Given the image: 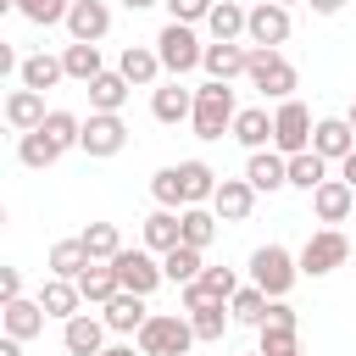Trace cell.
I'll use <instances>...</instances> for the list:
<instances>
[{
	"instance_id": "cell-1",
	"label": "cell",
	"mask_w": 356,
	"mask_h": 356,
	"mask_svg": "<svg viewBox=\"0 0 356 356\" xmlns=\"http://www.w3.org/2000/svg\"><path fill=\"white\" fill-rule=\"evenodd\" d=\"M234 117H239L234 89L217 83V78H206V83L195 89V117H189L195 139H222V134H234Z\"/></svg>"
},
{
	"instance_id": "cell-2",
	"label": "cell",
	"mask_w": 356,
	"mask_h": 356,
	"mask_svg": "<svg viewBox=\"0 0 356 356\" xmlns=\"http://www.w3.org/2000/svg\"><path fill=\"white\" fill-rule=\"evenodd\" d=\"M295 278H300V256H289L284 245H256V256H250V284L256 289H267L273 300H284L295 289Z\"/></svg>"
},
{
	"instance_id": "cell-3",
	"label": "cell",
	"mask_w": 356,
	"mask_h": 356,
	"mask_svg": "<svg viewBox=\"0 0 356 356\" xmlns=\"http://www.w3.org/2000/svg\"><path fill=\"white\" fill-rule=\"evenodd\" d=\"M134 339H139V356H184L195 345V323L172 317V312H150V323Z\"/></svg>"
},
{
	"instance_id": "cell-4",
	"label": "cell",
	"mask_w": 356,
	"mask_h": 356,
	"mask_svg": "<svg viewBox=\"0 0 356 356\" xmlns=\"http://www.w3.org/2000/svg\"><path fill=\"white\" fill-rule=\"evenodd\" d=\"M245 78H250L267 100H289L295 83H300V72L284 61V50H267V44H250V67H245Z\"/></svg>"
},
{
	"instance_id": "cell-5",
	"label": "cell",
	"mask_w": 356,
	"mask_h": 356,
	"mask_svg": "<svg viewBox=\"0 0 356 356\" xmlns=\"http://www.w3.org/2000/svg\"><path fill=\"white\" fill-rule=\"evenodd\" d=\"M156 56H161V67H167L172 78H184V72H195V67H200L206 44L195 39V22H167V28L156 33Z\"/></svg>"
},
{
	"instance_id": "cell-6",
	"label": "cell",
	"mask_w": 356,
	"mask_h": 356,
	"mask_svg": "<svg viewBox=\"0 0 356 356\" xmlns=\"http://www.w3.org/2000/svg\"><path fill=\"white\" fill-rule=\"evenodd\" d=\"M312 111L289 95V100H278V111H273V150L278 156H300V150H312Z\"/></svg>"
},
{
	"instance_id": "cell-7",
	"label": "cell",
	"mask_w": 356,
	"mask_h": 356,
	"mask_svg": "<svg viewBox=\"0 0 356 356\" xmlns=\"http://www.w3.org/2000/svg\"><path fill=\"white\" fill-rule=\"evenodd\" d=\"M350 261V239L339 234V228H317L306 245H300V273L306 278H328L334 267H345Z\"/></svg>"
},
{
	"instance_id": "cell-8",
	"label": "cell",
	"mask_w": 356,
	"mask_h": 356,
	"mask_svg": "<svg viewBox=\"0 0 356 356\" xmlns=\"http://www.w3.org/2000/svg\"><path fill=\"white\" fill-rule=\"evenodd\" d=\"M128 145V122H122V111H89V122H83V156H95V161H106V156H117Z\"/></svg>"
},
{
	"instance_id": "cell-9",
	"label": "cell",
	"mask_w": 356,
	"mask_h": 356,
	"mask_svg": "<svg viewBox=\"0 0 356 356\" xmlns=\"http://www.w3.org/2000/svg\"><path fill=\"white\" fill-rule=\"evenodd\" d=\"M111 267H117L122 289H134V295H150V289H156V284L167 278V273H161V261H156L150 250H128V245H122V250L111 256Z\"/></svg>"
},
{
	"instance_id": "cell-10",
	"label": "cell",
	"mask_w": 356,
	"mask_h": 356,
	"mask_svg": "<svg viewBox=\"0 0 356 356\" xmlns=\"http://www.w3.org/2000/svg\"><path fill=\"white\" fill-rule=\"evenodd\" d=\"M245 39H250V44H267V50H278V44L289 39V6H278V0H261V6H250Z\"/></svg>"
},
{
	"instance_id": "cell-11",
	"label": "cell",
	"mask_w": 356,
	"mask_h": 356,
	"mask_svg": "<svg viewBox=\"0 0 356 356\" xmlns=\"http://www.w3.org/2000/svg\"><path fill=\"white\" fill-rule=\"evenodd\" d=\"M67 33L83 39V44H100V39L111 33V6H106V0H72V11H67Z\"/></svg>"
},
{
	"instance_id": "cell-12",
	"label": "cell",
	"mask_w": 356,
	"mask_h": 356,
	"mask_svg": "<svg viewBox=\"0 0 356 356\" xmlns=\"http://www.w3.org/2000/svg\"><path fill=\"white\" fill-rule=\"evenodd\" d=\"M200 67H206L217 83H234V78H245L250 50H245L239 39H211V44H206V56H200Z\"/></svg>"
},
{
	"instance_id": "cell-13",
	"label": "cell",
	"mask_w": 356,
	"mask_h": 356,
	"mask_svg": "<svg viewBox=\"0 0 356 356\" xmlns=\"http://www.w3.org/2000/svg\"><path fill=\"white\" fill-rule=\"evenodd\" d=\"M61 345H67V356H100L106 350V317H89V312L67 317L61 323Z\"/></svg>"
},
{
	"instance_id": "cell-14",
	"label": "cell",
	"mask_w": 356,
	"mask_h": 356,
	"mask_svg": "<svg viewBox=\"0 0 356 356\" xmlns=\"http://www.w3.org/2000/svg\"><path fill=\"white\" fill-rule=\"evenodd\" d=\"M256 206V184L250 178H217V195H211V211L222 222H245Z\"/></svg>"
},
{
	"instance_id": "cell-15",
	"label": "cell",
	"mask_w": 356,
	"mask_h": 356,
	"mask_svg": "<svg viewBox=\"0 0 356 356\" xmlns=\"http://www.w3.org/2000/svg\"><path fill=\"white\" fill-rule=\"evenodd\" d=\"M106 328L111 334H139L145 323H150V306H145V295H134V289H117L111 300H106Z\"/></svg>"
},
{
	"instance_id": "cell-16",
	"label": "cell",
	"mask_w": 356,
	"mask_h": 356,
	"mask_svg": "<svg viewBox=\"0 0 356 356\" xmlns=\"http://www.w3.org/2000/svg\"><path fill=\"white\" fill-rule=\"evenodd\" d=\"M150 117L167 122V128H172V122H189V117H195V89H184L178 78L161 83V89H150Z\"/></svg>"
},
{
	"instance_id": "cell-17",
	"label": "cell",
	"mask_w": 356,
	"mask_h": 356,
	"mask_svg": "<svg viewBox=\"0 0 356 356\" xmlns=\"http://www.w3.org/2000/svg\"><path fill=\"white\" fill-rule=\"evenodd\" d=\"M245 178L256 184V195H273V189H284V184H289V156H278L273 145H267V150H250Z\"/></svg>"
},
{
	"instance_id": "cell-18",
	"label": "cell",
	"mask_w": 356,
	"mask_h": 356,
	"mask_svg": "<svg viewBox=\"0 0 356 356\" xmlns=\"http://www.w3.org/2000/svg\"><path fill=\"white\" fill-rule=\"evenodd\" d=\"M312 150H317L323 161H345V156L356 150V128H350L345 117H323V122L312 128Z\"/></svg>"
},
{
	"instance_id": "cell-19",
	"label": "cell",
	"mask_w": 356,
	"mask_h": 356,
	"mask_svg": "<svg viewBox=\"0 0 356 356\" xmlns=\"http://www.w3.org/2000/svg\"><path fill=\"white\" fill-rule=\"evenodd\" d=\"M350 200H356V189H350L345 178H323V184L312 189V211H317V222H345V217H350Z\"/></svg>"
},
{
	"instance_id": "cell-20",
	"label": "cell",
	"mask_w": 356,
	"mask_h": 356,
	"mask_svg": "<svg viewBox=\"0 0 356 356\" xmlns=\"http://www.w3.org/2000/svg\"><path fill=\"white\" fill-rule=\"evenodd\" d=\"M117 72H122V78H128L134 89H150V83H156V78H161L167 67H161V56H156L150 44H128V50L117 56Z\"/></svg>"
},
{
	"instance_id": "cell-21",
	"label": "cell",
	"mask_w": 356,
	"mask_h": 356,
	"mask_svg": "<svg viewBox=\"0 0 356 356\" xmlns=\"http://www.w3.org/2000/svg\"><path fill=\"white\" fill-rule=\"evenodd\" d=\"M172 245H184V217H178L172 206H156V211L145 217V250L167 256Z\"/></svg>"
},
{
	"instance_id": "cell-22",
	"label": "cell",
	"mask_w": 356,
	"mask_h": 356,
	"mask_svg": "<svg viewBox=\"0 0 356 356\" xmlns=\"http://www.w3.org/2000/svg\"><path fill=\"white\" fill-rule=\"evenodd\" d=\"M39 306H44L50 317H61V323H67V317H78V306H83L78 278H56V273H50V278L39 284Z\"/></svg>"
},
{
	"instance_id": "cell-23",
	"label": "cell",
	"mask_w": 356,
	"mask_h": 356,
	"mask_svg": "<svg viewBox=\"0 0 356 356\" xmlns=\"http://www.w3.org/2000/svg\"><path fill=\"white\" fill-rule=\"evenodd\" d=\"M44 306H39V295L33 300H6V312H0V323H6V334H17V339H33V334H44Z\"/></svg>"
},
{
	"instance_id": "cell-24",
	"label": "cell",
	"mask_w": 356,
	"mask_h": 356,
	"mask_svg": "<svg viewBox=\"0 0 356 356\" xmlns=\"http://www.w3.org/2000/svg\"><path fill=\"white\" fill-rule=\"evenodd\" d=\"M50 111H44V95L39 89H11L6 95V122L17 128V134H28V128H39Z\"/></svg>"
},
{
	"instance_id": "cell-25",
	"label": "cell",
	"mask_w": 356,
	"mask_h": 356,
	"mask_svg": "<svg viewBox=\"0 0 356 356\" xmlns=\"http://www.w3.org/2000/svg\"><path fill=\"white\" fill-rule=\"evenodd\" d=\"M61 156H67V150H61V145H56V139H50L44 128H28V134L17 139V161H22V167H33V172H44V167H56Z\"/></svg>"
},
{
	"instance_id": "cell-26",
	"label": "cell",
	"mask_w": 356,
	"mask_h": 356,
	"mask_svg": "<svg viewBox=\"0 0 356 356\" xmlns=\"http://www.w3.org/2000/svg\"><path fill=\"white\" fill-rule=\"evenodd\" d=\"M178 195H184V206H206L217 195V172L206 161H178Z\"/></svg>"
},
{
	"instance_id": "cell-27",
	"label": "cell",
	"mask_w": 356,
	"mask_h": 356,
	"mask_svg": "<svg viewBox=\"0 0 356 356\" xmlns=\"http://www.w3.org/2000/svg\"><path fill=\"white\" fill-rule=\"evenodd\" d=\"M234 139H239L245 150H267V145H273V117H267V106H245V111L234 117Z\"/></svg>"
},
{
	"instance_id": "cell-28",
	"label": "cell",
	"mask_w": 356,
	"mask_h": 356,
	"mask_svg": "<svg viewBox=\"0 0 356 356\" xmlns=\"http://www.w3.org/2000/svg\"><path fill=\"white\" fill-rule=\"evenodd\" d=\"M17 78H22V89H39V95H44V89H56V83L67 78V67H61V56H44V50H39V56H28V61L17 67Z\"/></svg>"
},
{
	"instance_id": "cell-29",
	"label": "cell",
	"mask_w": 356,
	"mask_h": 356,
	"mask_svg": "<svg viewBox=\"0 0 356 356\" xmlns=\"http://www.w3.org/2000/svg\"><path fill=\"white\" fill-rule=\"evenodd\" d=\"M83 89H89V111H122V100H128L134 83H128L122 72H100V78H89Z\"/></svg>"
},
{
	"instance_id": "cell-30",
	"label": "cell",
	"mask_w": 356,
	"mask_h": 356,
	"mask_svg": "<svg viewBox=\"0 0 356 356\" xmlns=\"http://www.w3.org/2000/svg\"><path fill=\"white\" fill-rule=\"evenodd\" d=\"M78 289H83V300L106 306V300L122 289V278H117V267H111V261H89V267H83V278H78Z\"/></svg>"
},
{
	"instance_id": "cell-31",
	"label": "cell",
	"mask_w": 356,
	"mask_h": 356,
	"mask_svg": "<svg viewBox=\"0 0 356 356\" xmlns=\"http://www.w3.org/2000/svg\"><path fill=\"white\" fill-rule=\"evenodd\" d=\"M61 67H67V78H78V83H89V78L106 72V67H100V44H83V39H72V44L61 50Z\"/></svg>"
},
{
	"instance_id": "cell-32",
	"label": "cell",
	"mask_w": 356,
	"mask_h": 356,
	"mask_svg": "<svg viewBox=\"0 0 356 356\" xmlns=\"http://www.w3.org/2000/svg\"><path fill=\"white\" fill-rule=\"evenodd\" d=\"M89 261H95V256L83 250V239H56V245H50V273H56V278H83Z\"/></svg>"
},
{
	"instance_id": "cell-33",
	"label": "cell",
	"mask_w": 356,
	"mask_h": 356,
	"mask_svg": "<svg viewBox=\"0 0 356 356\" xmlns=\"http://www.w3.org/2000/svg\"><path fill=\"white\" fill-rule=\"evenodd\" d=\"M256 350L261 356H295L300 350V328L295 323H261L256 328Z\"/></svg>"
},
{
	"instance_id": "cell-34",
	"label": "cell",
	"mask_w": 356,
	"mask_h": 356,
	"mask_svg": "<svg viewBox=\"0 0 356 356\" xmlns=\"http://www.w3.org/2000/svg\"><path fill=\"white\" fill-rule=\"evenodd\" d=\"M245 22H250V11H245L239 0H217V6H211V17H206L211 39H239V33H245Z\"/></svg>"
},
{
	"instance_id": "cell-35",
	"label": "cell",
	"mask_w": 356,
	"mask_h": 356,
	"mask_svg": "<svg viewBox=\"0 0 356 356\" xmlns=\"http://www.w3.org/2000/svg\"><path fill=\"white\" fill-rule=\"evenodd\" d=\"M178 217H184V245H195V250H206V245L217 239V222H222L217 211H206V206H184Z\"/></svg>"
},
{
	"instance_id": "cell-36",
	"label": "cell",
	"mask_w": 356,
	"mask_h": 356,
	"mask_svg": "<svg viewBox=\"0 0 356 356\" xmlns=\"http://www.w3.org/2000/svg\"><path fill=\"white\" fill-rule=\"evenodd\" d=\"M161 273H167L172 284H195V278L206 273V261H200V250H195V245H172V250L161 256Z\"/></svg>"
},
{
	"instance_id": "cell-37",
	"label": "cell",
	"mask_w": 356,
	"mask_h": 356,
	"mask_svg": "<svg viewBox=\"0 0 356 356\" xmlns=\"http://www.w3.org/2000/svg\"><path fill=\"white\" fill-rule=\"evenodd\" d=\"M323 178H328V161H323L317 150H300V156H289V189H306V195H312Z\"/></svg>"
},
{
	"instance_id": "cell-38",
	"label": "cell",
	"mask_w": 356,
	"mask_h": 356,
	"mask_svg": "<svg viewBox=\"0 0 356 356\" xmlns=\"http://www.w3.org/2000/svg\"><path fill=\"white\" fill-rule=\"evenodd\" d=\"M267 306H273V295L267 289H256V284H245L234 300H228V312H234V323H250V328H261V317H267Z\"/></svg>"
},
{
	"instance_id": "cell-39",
	"label": "cell",
	"mask_w": 356,
	"mask_h": 356,
	"mask_svg": "<svg viewBox=\"0 0 356 356\" xmlns=\"http://www.w3.org/2000/svg\"><path fill=\"white\" fill-rule=\"evenodd\" d=\"M78 239H83V250H89L95 261H111V256L122 250V234H117V222H89Z\"/></svg>"
},
{
	"instance_id": "cell-40",
	"label": "cell",
	"mask_w": 356,
	"mask_h": 356,
	"mask_svg": "<svg viewBox=\"0 0 356 356\" xmlns=\"http://www.w3.org/2000/svg\"><path fill=\"white\" fill-rule=\"evenodd\" d=\"M189 323H195V339H222V328L234 323V312H228V300H211V306L189 312Z\"/></svg>"
},
{
	"instance_id": "cell-41",
	"label": "cell",
	"mask_w": 356,
	"mask_h": 356,
	"mask_svg": "<svg viewBox=\"0 0 356 356\" xmlns=\"http://www.w3.org/2000/svg\"><path fill=\"white\" fill-rule=\"evenodd\" d=\"M17 11H22L33 28H56V22H67L72 0H17Z\"/></svg>"
},
{
	"instance_id": "cell-42",
	"label": "cell",
	"mask_w": 356,
	"mask_h": 356,
	"mask_svg": "<svg viewBox=\"0 0 356 356\" xmlns=\"http://www.w3.org/2000/svg\"><path fill=\"white\" fill-rule=\"evenodd\" d=\"M39 128H44V134H50V139H56L61 150H72V145H83V122H78L72 111H50V117H44Z\"/></svg>"
},
{
	"instance_id": "cell-43",
	"label": "cell",
	"mask_w": 356,
	"mask_h": 356,
	"mask_svg": "<svg viewBox=\"0 0 356 356\" xmlns=\"http://www.w3.org/2000/svg\"><path fill=\"white\" fill-rule=\"evenodd\" d=\"M150 195H156V206H172V211H184V195H178V167H161V172L150 178Z\"/></svg>"
},
{
	"instance_id": "cell-44",
	"label": "cell",
	"mask_w": 356,
	"mask_h": 356,
	"mask_svg": "<svg viewBox=\"0 0 356 356\" xmlns=\"http://www.w3.org/2000/svg\"><path fill=\"white\" fill-rule=\"evenodd\" d=\"M200 284H206V295H211V300H234V295H239L234 267H206V273H200Z\"/></svg>"
},
{
	"instance_id": "cell-45",
	"label": "cell",
	"mask_w": 356,
	"mask_h": 356,
	"mask_svg": "<svg viewBox=\"0 0 356 356\" xmlns=\"http://www.w3.org/2000/svg\"><path fill=\"white\" fill-rule=\"evenodd\" d=\"M161 6L172 11V22H206L217 0H161Z\"/></svg>"
},
{
	"instance_id": "cell-46",
	"label": "cell",
	"mask_w": 356,
	"mask_h": 356,
	"mask_svg": "<svg viewBox=\"0 0 356 356\" xmlns=\"http://www.w3.org/2000/svg\"><path fill=\"white\" fill-rule=\"evenodd\" d=\"M22 295V273L17 267H0V300H17Z\"/></svg>"
},
{
	"instance_id": "cell-47",
	"label": "cell",
	"mask_w": 356,
	"mask_h": 356,
	"mask_svg": "<svg viewBox=\"0 0 356 356\" xmlns=\"http://www.w3.org/2000/svg\"><path fill=\"white\" fill-rule=\"evenodd\" d=\"M200 306H211V295H206V284L195 278V284H184V312H200Z\"/></svg>"
},
{
	"instance_id": "cell-48",
	"label": "cell",
	"mask_w": 356,
	"mask_h": 356,
	"mask_svg": "<svg viewBox=\"0 0 356 356\" xmlns=\"http://www.w3.org/2000/svg\"><path fill=\"white\" fill-rule=\"evenodd\" d=\"M317 17H334V11H345V0H306Z\"/></svg>"
},
{
	"instance_id": "cell-49",
	"label": "cell",
	"mask_w": 356,
	"mask_h": 356,
	"mask_svg": "<svg viewBox=\"0 0 356 356\" xmlns=\"http://www.w3.org/2000/svg\"><path fill=\"white\" fill-rule=\"evenodd\" d=\"M339 178H345V184H350V189H356V150H350V156H345V161H339Z\"/></svg>"
},
{
	"instance_id": "cell-50",
	"label": "cell",
	"mask_w": 356,
	"mask_h": 356,
	"mask_svg": "<svg viewBox=\"0 0 356 356\" xmlns=\"http://www.w3.org/2000/svg\"><path fill=\"white\" fill-rule=\"evenodd\" d=\"M0 356H22V339H17V334H6V339H0Z\"/></svg>"
},
{
	"instance_id": "cell-51",
	"label": "cell",
	"mask_w": 356,
	"mask_h": 356,
	"mask_svg": "<svg viewBox=\"0 0 356 356\" xmlns=\"http://www.w3.org/2000/svg\"><path fill=\"white\" fill-rule=\"evenodd\" d=\"M100 356H134V345H106Z\"/></svg>"
},
{
	"instance_id": "cell-52",
	"label": "cell",
	"mask_w": 356,
	"mask_h": 356,
	"mask_svg": "<svg viewBox=\"0 0 356 356\" xmlns=\"http://www.w3.org/2000/svg\"><path fill=\"white\" fill-rule=\"evenodd\" d=\"M122 6H128V11H145V6H156V0H122Z\"/></svg>"
},
{
	"instance_id": "cell-53",
	"label": "cell",
	"mask_w": 356,
	"mask_h": 356,
	"mask_svg": "<svg viewBox=\"0 0 356 356\" xmlns=\"http://www.w3.org/2000/svg\"><path fill=\"white\" fill-rule=\"evenodd\" d=\"M345 122H350V128H356V100H350V111H345Z\"/></svg>"
},
{
	"instance_id": "cell-54",
	"label": "cell",
	"mask_w": 356,
	"mask_h": 356,
	"mask_svg": "<svg viewBox=\"0 0 356 356\" xmlns=\"http://www.w3.org/2000/svg\"><path fill=\"white\" fill-rule=\"evenodd\" d=\"M278 6H295V0H278Z\"/></svg>"
},
{
	"instance_id": "cell-55",
	"label": "cell",
	"mask_w": 356,
	"mask_h": 356,
	"mask_svg": "<svg viewBox=\"0 0 356 356\" xmlns=\"http://www.w3.org/2000/svg\"><path fill=\"white\" fill-rule=\"evenodd\" d=\"M250 356H261V350H250Z\"/></svg>"
},
{
	"instance_id": "cell-56",
	"label": "cell",
	"mask_w": 356,
	"mask_h": 356,
	"mask_svg": "<svg viewBox=\"0 0 356 356\" xmlns=\"http://www.w3.org/2000/svg\"><path fill=\"white\" fill-rule=\"evenodd\" d=\"M295 356H300V350H295Z\"/></svg>"
}]
</instances>
